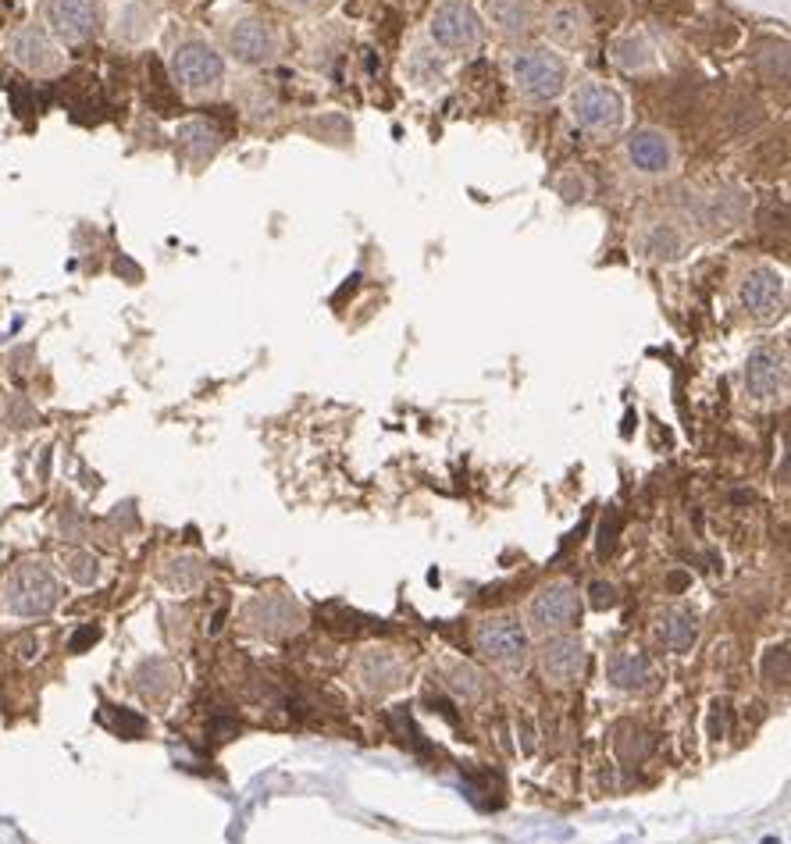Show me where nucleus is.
<instances>
[{
  "label": "nucleus",
  "mask_w": 791,
  "mask_h": 844,
  "mask_svg": "<svg viewBox=\"0 0 791 844\" xmlns=\"http://www.w3.org/2000/svg\"><path fill=\"white\" fill-rule=\"evenodd\" d=\"M517 90L528 100H556L567 90V61L549 47H524L510 61Z\"/></svg>",
  "instance_id": "1"
},
{
  "label": "nucleus",
  "mask_w": 791,
  "mask_h": 844,
  "mask_svg": "<svg viewBox=\"0 0 791 844\" xmlns=\"http://www.w3.org/2000/svg\"><path fill=\"white\" fill-rule=\"evenodd\" d=\"M571 118L578 129L596 132V136L617 132L624 122V97L606 82L588 79L571 93Z\"/></svg>",
  "instance_id": "2"
},
{
  "label": "nucleus",
  "mask_w": 791,
  "mask_h": 844,
  "mask_svg": "<svg viewBox=\"0 0 791 844\" xmlns=\"http://www.w3.org/2000/svg\"><path fill=\"white\" fill-rule=\"evenodd\" d=\"M172 75L186 93H211L225 79V61L204 40H186L172 54Z\"/></svg>",
  "instance_id": "3"
},
{
  "label": "nucleus",
  "mask_w": 791,
  "mask_h": 844,
  "mask_svg": "<svg viewBox=\"0 0 791 844\" xmlns=\"http://www.w3.org/2000/svg\"><path fill=\"white\" fill-rule=\"evenodd\" d=\"M581 620V595L567 581L539 588L528 606V624L539 634H567Z\"/></svg>",
  "instance_id": "4"
},
{
  "label": "nucleus",
  "mask_w": 791,
  "mask_h": 844,
  "mask_svg": "<svg viewBox=\"0 0 791 844\" xmlns=\"http://www.w3.org/2000/svg\"><path fill=\"white\" fill-rule=\"evenodd\" d=\"M428 33L439 47L453 50V54H467L482 43V18L474 15V8L467 0H442L432 11Z\"/></svg>",
  "instance_id": "5"
},
{
  "label": "nucleus",
  "mask_w": 791,
  "mask_h": 844,
  "mask_svg": "<svg viewBox=\"0 0 791 844\" xmlns=\"http://www.w3.org/2000/svg\"><path fill=\"white\" fill-rule=\"evenodd\" d=\"M474 649L503 670H517V666L528 663V631L514 617L485 620L474 631Z\"/></svg>",
  "instance_id": "6"
},
{
  "label": "nucleus",
  "mask_w": 791,
  "mask_h": 844,
  "mask_svg": "<svg viewBox=\"0 0 791 844\" xmlns=\"http://www.w3.org/2000/svg\"><path fill=\"white\" fill-rule=\"evenodd\" d=\"M8 54L18 68L33 75H58L65 68V54H61L58 40L43 29V25H22L8 40Z\"/></svg>",
  "instance_id": "7"
},
{
  "label": "nucleus",
  "mask_w": 791,
  "mask_h": 844,
  "mask_svg": "<svg viewBox=\"0 0 791 844\" xmlns=\"http://www.w3.org/2000/svg\"><path fill=\"white\" fill-rule=\"evenodd\" d=\"M742 303L752 317L759 321H774V317L784 314L788 307V285H784V275L770 264H759L745 275L742 282Z\"/></svg>",
  "instance_id": "8"
},
{
  "label": "nucleus",
  "mask_w": 791,
  "mask_h": 844,
  "mask_svg": "<svg viewBox=\"0 0 791 844\" xmlns=\"http://www.w3.org/2000/svg\"><path fill=\"white\" fill-rule=\"evenodd\" d=\"M229 54L246 68H264L278 57V33L261 18H243L229 29L225 36Z\"/></svg>",
  "instance_id": "9"
},
{
  "label": "nucleus",
  "mask_w": 791,
  "mask_h": 844,
  "mask_svg": "<svg viewBox=\"0 0 791 844\" xmlns=\"http://www.w3.org/2000/svg\"><path fill=\"white\" fill-rule=\"evenodd\" d=\"M50 36L65 43H86L100 25L97 0H47Z\"/></svg>",
  "instance_id": "10"
},
{
  "label": "nucleus",
  "mask_w": 791,
  "mask_h": 844,
  "mask_svg": "<svg viewBox=\"0 0 791 844\" xmlns=\"http://www.w3.org/2000/svg\"><path fill=\"white\" fill-rule=\"evenodd\" d=\"M788 385V357L777 346H756L745 360V389L756 399H774Z\"/></svg>",
  "instance_id": "11"
},
{
  "label": "nucleus",
  "mask_w": 791,
  "mask_h": 844,
  "mask_svg": "<svg viewBox=\"0 0 791 844\" xmlns=\"http://www.w3.org/2000/svg\"><path fill=\"white\" fill-rule=\"evenodd\" d=\"M246 624L268 638H286L303 627V613L289 595H261L246 606Z\"/></svg>",
  "instance_id": "12"
},
{
  "label": "nucleus",
  "mask_w": 791,
  "mask_h": 844,
  "mask_svg": "<svg viewBox=\"0 0 791 844\" xmlns=\"http://www.w3.org/2000/svg\"><path fill=\"white\" fill-rule=\"evenodd\" d=\"M628 161L635 164L642 175H667L677 161L674 139L663 129H635L624 143Z\"/></svg>",
  "instance_id": "13"
},
{
  "label": "nucleus",
  "mask_w": 791,
  "mask_h": 844,
  "mask_svg": "<svg viewBox=\"0 0 791 844\" xmlns=\"http://www.w3.org/2000/svg\"><path fill=\"white\" fill-rule=\"evenodd\" d=\"M539 659H542V674L556 684L578 681V677L585 674V666H588L585 645H581L578 638H571V634H553V638L542 645Z\"/></svg>",
  "instance_id": "14"
},
{
  "label": "nucleus",
  "mask_w": 791,
  "mask_h": 844,
  "mask_svg": "<svg viewBox=\"0 0 791 844\" xmlns=\"http://www.w3.org/2000/svg\"><path fill=\"white\" fill-rule=\"evenodd\" d=\"M58 602V585L54 577L47 574L43 567H22L11 585V606L25 617H36V613H47Z\"/></svg>",
  "instance_id": "15"
},
{
  "label": "nucleus",
  "mask_w": 791,
  "mask_h": 844,
  "mask_svg": "<svg viewBox=\"0 0 791 844\" xmlns=\"http://www.w3.org/2000/svg\"><path fill=\"white\" fill-rule=\"evenodd\" d=\"M606 677L620 691H649L653 688V663H649L645 652L620 649L606 659Z\"/></svg>",
  "instance_id": "16"
},
{
  "label": "nucleus",
  "mask_w": 791,
  "mask_h": 844,
  "mask_svg": "<svg viewBox=\"0 0 791 844\" xmlns=\"http://www.w3.org/2000/svg\"><path fill=\"white\" fill-rule=\"evenodd\" d=\"M546 33L556 47H585L588 36H592V22L578 4H560V8L549 11Z\"/></svg>",
  "instance_id": "17"
},
{
  "label": "nucleus",
  "mask_w": 791,
  "mask_h": 844,
  "mask_svg": "<svg viewBox=\"0 0 791 844\" xmlns=\"http://www.w3.org/2000/svg\"><path fill=\"white\" fill-rule=\"evenodd\" d=\"M489 18L503 36H528L539 25L535 0H489Z\"/></svg>",
  "instance_id": "18"
},
{
  "label": "nucleus",
  "mask_w": 791,
  "mask_h": 844,
  "mask_svg": "<svg viewBox=\"0 0 791 844\" xmlns=\"http://www.w3.org/2000/svg\"><path fill=\"white\" fill-rule=\"evenodd\" d=\"M403 677H407V666H403L400 656H392V652H367V656L360 659V681H364L371 691L400 688Z\"/></svg>",
  "instance_id": "19"
},
{
  "label": "nucleus",
  "mask_w": 791,
  "mask_h": 844,
  "mask_svg": "<svg viewBox=\"0 0 791 844\" xmlns=\"http://www.w3.org/2000/svg\"><path fill=\"white\" fill-rule=\"evenodd\" d=\"M154 22H157V11L150 0H125L115 18V36L125 43H143L154 33Z\"/></svg>",
  "instance_id": "20"
},
{
  "label": "nucleus",
  "mask_w": 791,
  "mask_h": 844,
  "mask_svg": "<svg viewBox=\"0 0 791 844\" xmlns=\"http://www.w3.org/2000/svg\"><path fill=\"white\" fill-rule=\"evenodd\" d=\"M660 642L670 652H688L699 642V620L688 609H667L660 617Z\"/></svg>",
  "instance_id": "21"
},
{
  "label": "nucleus",
  "mask_w": 791,
  "mask_h": 844,
  "mask_svg": "<svg viewBox=\"0 0 791 844\" xmlns=\"http://www.w3.org/2000/svg\"><path fill=\"white\" fill-rule=\"evenodd\" d=\"M613 748H617L620 763L635 766V763H642L645 755L653 752V748H656V738H653L649 731H642L638 723L624 720V723H617V731H613Z\"/></svg>",
  "instance_id": "22"
},
{
  "label": "nucleus",
  "mask_w": 791,
  "mask_h": 844,
  "mask_svg": "<svg viewBox=\"0 0 791 844\" xmlns=\"http://www.w3.org/2000/svg\"><path fill=\"white\" fill-rule=\"evenodd\" d=\"M613 61H617V68H624V72H649V68L656 65V50L642 33H631V36H620V40L613 43Z\"/></svg>",
  "instance_id": "23"
},
{
  "label": "nucleus",
  "mask_w": 791,
  "mask_h": 844,
  "mask_svg": "<svg viewBox=\"0 0 791 844\" xmlns=\"http://www.w3.org/2000/svg\"><path fill=\"white\" fill-rule=\"evenodd\" d=\"M179 143L193 161H207V157L221 147V136L207 122H189V125H182Z\"/></svg>",
  "instance_id": "24"
},
{
  "label": "nucleus",
  "mask_w": 791,
  "mask_h": 844,
  "mask_svg": "<svg viewBox=\"0 0 791 844\" xmlns=\"http://www.w3.org/2000/svg\"><path fill=\"white\" fill-rule=\"evenodd\" d=\"M645 253L656 260H681L685 257V236L674 225H653L645 236Z\"/></svg>",
  "instance_id": "25"
},
{
  "label": "nucleus",
  "mask_w": 791,
  "mask_h": 844,
  "mask_svg": "<svg viewBox=\"0 0 791 844\" xmlns=\"http://www.w3.org/2000/svg\"><path fill=\"white\" fill-rule=\"evenodd\" d=\"M763 681L770 691H788V645H777L763 659Z\"/></svg>",
  "instance_id": "26"
},
{
  "label": "nucleus",
  "mask_w": 791,
  "mask_h": 844,
  "mask_svg": "<svg viewBox=\"0 0 791 844\" xmlns=\"http://www.w3.org/2000/svg\"><path fill=\"white\" fill-rule=\"evenodd\" d=\"M756 65L763 68L767 79H784L788 75V47L784 43H767L763 54H756Z\"/></svg>",
  "instance_id": "27"
},
{
  "label": "nucleus",
  "mask_w": 791,
  "mask_h": 844,
  "mask_svg": "<svg viewBox=\"0 0 791 844\" xmlns=\"http://www.w3.org/2000/svg\"><path fill=\"white\" fill-rule=\"evenodd\" d=\"M453 691H460V695L464 698H482L485 695V681H482V674H478V670H474V666H457V670H453Z\"/></svg>",
  "instance_id": "28"
},
{
  "label": "nucleus",
  "mask_w": 791,
  "mask_h": 844,
  "mask_svg": "<svg viewBox=\"0 0 791 844\" xmlns=\"http://www.w3.org/2000/svg\"><path fill=\"white\" fill-rule=\"evenodd\" d=\"M617 531H620V513L606 510L603 524H599V556H610L613 545H617Z\"/></svg>",
  "instance_id": "29"
},
{
  "label": "nucleus",
  "mask_w": 791,
  "mask_h": 844,
  "mask_svg": "<svg viewBox=\"0 0 791 844\" xmlns=\"http://www.w3.org/2000/svg\"><path fill=\"white\" fill-rule=\"evenodd\" d=\"M588 595H592V606L596 609H613L617 606V588L613 585H606V581H596V585L588 588Z\"/></svg>",
  "instance_id": "30"
},
{
  "label": "nucleus",
  "mask_w": 791,
  "mask_h": 844,
  "mask_svg": "<svg viewBox=\"0 0 791 844\" xmlns=\"http://www.w3.org/2000/svg\"><path fill=\"white\" fill-rule=\"evenodd\" d=\"M75 577H79V581H93V577H97V563L86 560V556L75 560Z\"/></svg>",
  "instance_id": "31"
},
{
  "label": "nucleus",
  "mask_w": 791,
  "mask_h": 844,
  "mask_svg": "<svg viewBox=\"0 0 791 844\" xmlns=\"http://www.w3.org/2000/svg\"><path fill=\"white\" fill-rule=\"evenodd\" d=\"M97 634H100L97 627H86V631H82V634H75V638H72V649H75V652H79V649H86V645H90V642H97Z\"/></svg>",
  "instance_id": "32"
},
{
  "label": "nucleus",
  "mask_w": 791,
  "mask_h": 844,
  "mask_svg": "<svg viewBox=\"0 0 791 844\" xmlns=\"http://www.w3.org/2000/svg\"><path fill=\"white\" fill-rule=\"evenodd\" d=\"M289 4H310V0H289Z\"/></svg>",
  "instance_id": "33"
}]
</instances>
